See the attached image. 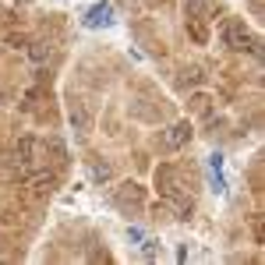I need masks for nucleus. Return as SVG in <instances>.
<instances>
[{"label":"nucleus","instance_id":"f257e3e1","mask_svg":"<svg viewBox=\"0 0 265 265\" xmlns=\"http://www.w3.org/2000/svg\"><path fill=\"white\" fill-rule=\"evenodd\" d=\"M110 14H113V11H110V4H99V7H92V11H89L85 25H89V28H99V25H110Z\"/></svg>","mask_w":265,"mask_h":265}]
</instances>
